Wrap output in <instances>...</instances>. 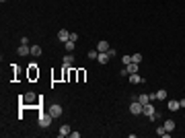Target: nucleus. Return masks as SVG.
<instances>
[{
    "mask_svg": "<svg viewBox=\"0 0 185 138\" xmlns=\"http://www.w3.org/2000/svg\"><path fill=\"white\" fill-rule=\"evenodd\" d=\"M107 54H109V58H115V50H111V47H109V50H107Z\"/></svg>",
    "mask_w": 185,
    "mask_h": 138,
    "instance_id": "26",
    "label": "nucleus"
},
{
    "mask_svg": "<svg viewBox=\"0 0 185 138\" xmlns=\"http://www.w3.org/2000/svg\"><path fill=\"white\" fill-rule=\"evenodd\" d=\"M121 62H124V64H130V62H132V56H124V58H121Z\"/></svg>",
    "mask_w": 185,
    "mask_h": 138,
    "instance_id": "24",
    "label": "nucleus"
},
{
    "mask_svg": "<svg viewBox=\"0 0 185 138\" xmlns=\"http://www.w3.org/2000/svg\"><path fill=\"white\" fill-rule=\"evenodd\" d=\"M132 62H136V64H140V62H142V54H140V52H136V54H132Z\"/></svg>",
    "mask_w": 185,
    "mask_h": 138,
    "instance_id": "18",
    "label": "nucleus"
},
{
    "mask_svg": "<svg viewBox=\"0 0 185 138\" xmlns=\"http://www.w3.org/2000/svg\"><path fill=\"white\" fill-rule=\"evenodd\" d=\"M156 99H167V91H165V89L156 91Z\"/></svg>",
    "mask_w": 185,
    "mask_h": 138,
    "instance_id": "21",
    "label": "nucleus"
},
{
    "mask_svg": "<svg viewBox=\"0 0 185 138\" xmlns=\"http://www.w3.org/2000/svg\"><path fill=\"white\" fill-rule=\"evenodd\" d=\"M130 82H134V85H140V82H144V79L140 76L138 72H132V74H130Z\"/></svg>",
    "mask_w": 185,
    "mask_h": 138,
    "instance_id": "5",
    "label": "nucleus"
},
{
    "mask_svg": "<svg viewBox=\"0 0 185 138\" xmlns=\"http://www.w3.org/2000/svg\"><path fill=\"white\" fill-rule=\"evenodd\" d=\"M97 60H99L101 64H107V62H109V54H107V52H99V56H97Z\"/></svg>",
    "mask_w": 185,
    "mask_h": 138,
    "instance_id": "9",
    "label": "nucleus"
},
{
    "mask_svg": "<svg viewBox=\"0 0 185 138\" xmlns=\"http://www.w3.org/2000/svg\"><path fill=\"white\" fill-rule=\"evenodd\" d=\"M179 107H181V105H179V101H175V99H169V109H171V111H177Z\"/></svg>",
    "mask_w": 185,
    "mask_h": 138,
    "instance_id": "13",
    "label": "nucleus"
},
{
    "mask_svg": "<svg viewBox=\"0 0 185 138\" xmlns=\"http://www.w3.org/2000/svg\"><path fill=\"white\" fill-rule=\"evenodd\" d=\"M165 130H167V132L175 130V122H173V120H167V122H165Z\"/></svg>",
    "mask_w": 185,
    "mask_h": 138,
    "instance_id": "16",
    "label": "nucleus"
},
{
    "mask_svg": "<svg viewBox=\"0 0 185 138\" xmlns=\"http://www.w3.org/2000/svg\"><path fill=\"white\" fill-rule=\"evenodd\" d=\"M70 41H78V33H70Z\"/></svg>",
    "mask_w": 185,
    "mask_h": 138,
    "instance_id": "25",
    "label": "nucleus"
},
{
    "mask_svg": "<svg viewBox=\"0 0 185 138\" xmlns=\"http://www.w3.org/2000/svg\"><path fill=\"white\" fill-rule=\"evenodd\" d=\"M68 134H70V128H68V126H62V128H60V132H58V136H60V138L68 136Z\"/></svg>",
    "mask_w": 185,
    "mask_h": 138,
    "instance_id": "15",
    "label": "nucleus"
},
{
    "mask_svg": "<svg viewBox=\"0 0 185 138\" xmlns=\"http://www.w3.org/2000/svg\"><path fill=\"white\" fill-rule=\"evenodd\" d=\"M142 109H144V105L140 103L138 99H136L134 103L130 105V111H132V114H134V115H140V114H142Z\"/></svg>",
    "mask_w": 185,
    "mask_h": 138,
    "instance_id": "3",
    "label": "nucleus"
},
{
    "mask_svg": "<svg viewBox=\"0 0 185 138\" xmlns=\"http://www.w3.org/2000/svg\"><path fill=\"white\" fill-rule=\"evenodd\" d=\"M109 50V43L105 41V39H101L99 43H97V52H107Z\"/></svg>",
    "mask_w": 185,
    "mask_h": 138,
    "instance_id": "8",
    "label": "nucleus"
},
{
    "mask_svg": "<svg viewBox=\"0 0 185 138\" xmlns=\"http://www.w3.org/2000/svg\"><path fill=\"white\" fill-rule=\"evenodd\" d=\"M17 52H19L21 56H27V54H31V47H27V46H25V43H21V47H19Z\"/></svg>",
    "mask_w": 185,
    "mask_h": 138,
    "instance_id": "11",
    "label": "nucleus"
},
{
    "mask_svg": "<svg viewBox=\"0 0 185 138\" xmlns=\"http://www.w3.org/2000/svg\"><path fill=\"white\" fill-rule=\"evenodd\" d=\"M142 114H144V115H148L150 120H156V117H158V114H156V109H154V107H152L150 103H146V105H144Z\"/></svg>",
    "mask_w": 185,
    "mask_h": 138,
    "instance_id": "2",
    "label": "nucleus"
},
{
    "mask_svg": "<svg viewBox=\"0 0 185 138\" xmlns=\"http://www.w3.org/2000/svg\"><path fill=\"white\" fill-rule=\"evenodd\" d=\"M179 105H181V107H185V99H181V101H179Z\"/></svg>",
    "mask_w": 185,
    "mask_h": 138,
    "instance_id": "27",
    "label": "nucleus"
},
{
    "mask_svg": "<svg viewBox=\"0 0 185 138\" xmlns=\"http://www.w3.org/2000/svg\"><path fill=\"white\" fill-rule=\"evenodd\" d=\"M156 134H158V136H167V130H165V126L156 128Z\"/></svg>",
    "mask_w": 185,
    "mask_h": 138,
    "instance_id": "22",
    "label": "nucleus"
},
{
    "mask_svg": "<svg viewBox=\"0 0 185 138\" xmlns=\"http://www.w3.org/2000/svg\"><path fill=\"white\" fill-rule=\"evenodd\" d=\"M74 43H76V41H64V50H68V52H72V50H74Z\"/></svg>",
    "mask_w": 185,
    "mask_h": 138,
    "instance_id": "17",
    "label": "nucleus"
},
{
    "mask_svg": "<svg viewBox=\"0 0 185 138\" xmlns=\"http://www.w3.org/2000/svg\"><path fill=\"white\" fill-rule=\"evenodd\" d=\"M126 70H127V74L138 72V64H136V62H130V64H126Z\"/></svg>",
    "mask_w": 185,
    "mask_h": 138,
    "instance_id": "10",
    "label": "nucleus"
},
{
    "mask_svg": "<svg viewBox=\"0 0 185 138\" xmlns=\"http://www.w3.org/2000/svg\"><path fill=\"white\" fill-rule=\"evenodd\" d=\"M41 52H43V50H41L39 46H31V56L39 58V56H41Z\"/></svg>",
    "mask_w": 185,
    "mask_h": 138,
    "instance_id": "12",
    "label": "nucleus"
},
{
    "mask_svg": "<svg viewBox=\"0 0 185 138\" xmlns=\"http://www.w3.org/2000/svg\"><path fill=\"white\" fill-rule=\"evenodd\" d=\"M138 101L142 105H146V103H150V95H146V93H142V95H140L138 97Z\"/></svg>",
    "mask_w": 185,
    "mask_h": 138,
    "instance_id": "14",
    "label": "nucleus"
},
{
    "mask_svg": "<svg viewBox=\"0 0 185 138\" xmlns=\"http://www.w3.org/2000/svg\"><path fill=\"white\" fill-rule=\"evenodd\" d=\"M33 66H35V64H31V70H29V76H31V79H35V76H39V70H35Z\"/></svg>",
    "mask_w": 185,
    "mask_h": 138,
    "instance_id": "20",
    "label": "nucleus"
},
{
    "mask_svg": "<svg viewBox=\"0 0 185 138\" xmlns=\"http://www.w3.org/2000/svg\"><path fill=\"white\" fill-rule=\"evenodd\" d=\"M62 111H64V109H62V105H58V103L49 105V114L54 115V117H60V115H62Z\"/></svg>",
    "mask_w": 185,
    "mask_h": 138,
    "instance_id": "4",
    "label": "nucleus"
},
{
    "mask_svg": "<svg viewBox=\"0 0 185 138\" xmlns=\"http://www.w3.org/2000/svg\"><path fill=\"white\" fill-rule=\"evenodd\" d=\"M23 99H25V103H33V101H35V95H33V93H27Z\"/></svg>",
    "mask_w": 185,
    "mask_h": 138,
    "instance_id": "19",
    "label": "nucleus"
},
{
    "mask_svg": "<svg viewBox=\"0 0 185 138\" xmlns=\"http://www.w3.org/2000/svg\"><path fill=\"white\" fill-rule=\"evenodd\" d=\"M97 56H99L97 50H91V52H89V58H91V60H97Z\"/></svg>",
    "mask_w": 185,
    "mask_h": 138,
    "instance_id": "23",
    "label": "nucleus"
},
{
    "mask_svg": "<svg viewBox=\"0 0 185 138\" xmlns=\"http://www.w3.org/2000/svg\"><path fill=\"white\" fill-rule=\"evenodd\" d=\"M62 64H64V66H72V64H74V56L68 52V54L64 56V60H62Z\"/></svg>",
    "mask_w": 185,
    "mask_h": 138,
    "instance_id": "7",
    "label": "nucleus"
},
{
    "mask_svg": "<svg viewBox=\"0 0 185 138\" xmlns=\"http://www.w3.org/2000/svg\"><path fill=\"white\" fill-rule=\"evenodd\" d=\"M52 120H54V115L49 114V111H47V114H39V126L47 128L49 124H52Z\"/></svg>",
    "mask_w": 185,
    "mask_h": 138,
    "instance_id": "1",
    "label": "nucleus"
},
{
    "mask_svg": "<svg viewBox=\"0 0 185 138\" xmlns=\"http://www.w3.org/2000/svg\"><path fill=\"white\" fill-rule=\"evenodd\" d=\"M58 37H60V41H68V39H70V31H68V29H60Z\"/></svg>",
    "mask_w": 185,
    "mask_h": 138,
    "instance_id": "6",
    "label": "nucleus"
}]
</instances>
